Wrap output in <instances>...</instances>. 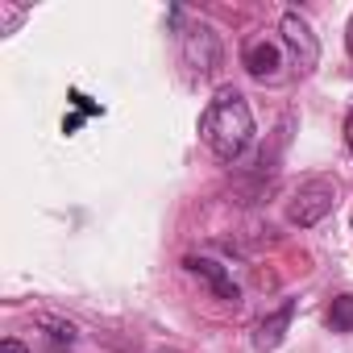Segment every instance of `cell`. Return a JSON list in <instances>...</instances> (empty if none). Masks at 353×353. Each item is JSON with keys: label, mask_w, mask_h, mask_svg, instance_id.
<instances>
[{"label": "cell", "mask_w": 353, "mask_h": 353, "mask_svg": "<svg viewBox=\"0 0 353 353\" xmlns=\"http://www.w3.org/2000/svg\"><path fill=\"white\" fill-rule=\"evenodd\" d=\"M200 137L221 162H237L250 150V141H254V112H250V104H245V96L237 88H221L208 100V108L200 117Z\"/></svg>", "instance_id": "1"}, {"label": "cell", "mask_w": 353, "mask_h": 353, "mask_svg": "<svg viewBox=\"0 0 353 353\" xmlns=\"http://www.w3.org/2000/svg\"><path fill=\"white\" fill-rule=\"evenodd\" d=\"M332 208H336V179L332 174H312V179L299 183V192L287 200V221L299 225V229H312Z\"/></svg>", "instance_id": "2"}, {"label": "cell", "mask_w": 353, "mask_h": 353, "mask_svg": "<svg viewBox=\"0 0 353 353\" xmlns=\"http://www.w3.org/2000/svg\"><path fill=\"white\" fill-rule=\"evenodd\" d=\"M279 34H283V42H287V50H291V59H295V67H299V71H312V67L320 63V42H316L312 26H307L295 9H287V13H283Z\"/></svg>", "instance_id": "3"}, {"label": "cell", "mask_w": 353, "mask_h": 353, "mask_svg": "<svg viewBox=\"0 0 353 353\" xmlns=\"http://www.w3.org/2000/svg\"><path fill=\"white\" fill-rule=\"evenodd\" d=\"M183 63L192 67V75H212L221 67V38L212 26L183 30Z\"/></svg>", "instance_id": "4"}, {"label": "cell", "mask_w": 353, "mask_h": 353, "mask_svg": "<svg viewBox=\"0 0 353 353\" xmlns=\"http://www.w3.org/2000/svg\"><path fill=\"white\" fill-rule=\"evenodd\" d=\"M183 266L196 274V279H204L208 283V291L216 295V299H225V303H237L241 299V291H237V283H233V274L221 266V262H212V258H200V254H192V258H183Z\"/></svg>", "instance_id": "5"}, {"label": "cell", "mask_w": 353, "mask_h": 353, "mask_svg": "<svg viewBox=\"0 0 353 353\" xmlns=\"http://www.w3.org/2000/svg\"><path fill=\"white\" fill-rule=\"evenodd\" d=\"M241 63H245V71H250L254 79H279V67H283V50H279L274 42L258 38V42H250V46H245Z\"/></svg>", "instance_id": "6"}, {"label": "cell", "mask_w": 353, "mask_h": 353, "mask_svg": "<svg viewBox=\"0 0 353 353\" xmlns=\"http://www.w3.org/2000/svg\"><path fill=\"white\" fill-rule=\"evenodd\" d=\"M291 320H295V299H287L279 312H270V316L258 324V332H254V349H258V353L279 349V345H283V336H287V328H291Z\"/></svg>", "instance_id": "7"}, {"label": "cell", "mask_w": 353, "mask_h": 353, "mask_svg": "<svg viewBox=\"0 0 353 353\" xmlns=\"http://www.w3.org/2000/svg\"><path fill=\"white\" fill-rule=\"evenodd\" d=\"M328 328L332 332H353V295H336L328 303Z\"/></svg>", "instance_id": "8"}, {"label": "cell", "mask_w": 353, "mask_h": 353, "mask_svg": "<svg viewBox=\"0 0 353 353\" xmlns=\"http://www.w3.org/2000/svg\"><path fill=\"white\" fill-rule=\"evenodd\" d=\"M42 328H46V336L54 341V345H75V324H67V320H42Z\"/></svg>", "instance_id": "9"}, {"label": "cell", "mask_w": 353, "mask_h": 353, "mask_svg": "<svg viewBox=\"0 0 353 353\" xmlns=\"http://www.w3.org/2000/svg\"><path fill=\"white\" fill-rule=\"evenodd\" d=\"M0 353H30V349H26L17 336H9V341H0Z\"/></svg>", "instance_id": "10"}, {"label": "cell", "mask_w": 353, "mask_h": 353, "mask_svg": "<svg viewBox=\"0 0 353 353\" xmlns=\"http://www.w3.org/2000/svg\"><path fill=\"white\" fill-rule=\"evenodd\" d=\"M345 141H349V154H353V108H349V121H345Z\"/></svg>", "instance_id": "11"}, {"label": "cell", "mask_w": 353, "mask_h": 353, "mask_svg": "<svg viewBox=\"0 0 353 353\" xmlns=\"http://www.w3.org/2000/svg\"><path fill=\"white\" fill-rule=\"evenodd\" d=\"M345 34H349V54H353V17H349V30Z\"/></svg>", "instance_id": "12"}]
</instances>
